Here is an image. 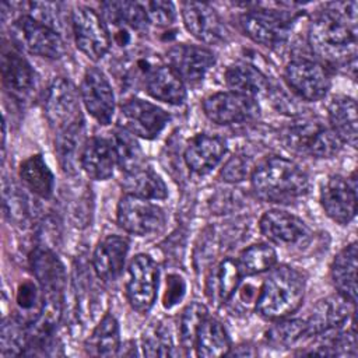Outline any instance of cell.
Returning a JSON list of instances; mask_svg holds the SVG:
<instances>
[{
    "label": "cell",
    "instance_id": "obj_1",
    "mask_svg": "<svg viewBox=\"0 0 358 358\" xmlns=\"http://www.w3.org/2000/svg\"><path fill=\"white\" fill-rule=\"evenodd\" d=\"M312 52L330 64H350L357 56V3H333L310 22Z\"/></svg>",
    "mask_w": 358,
    "mask_h": 358
},
{
    "label": "cell",
    "instance_id": "obj_2",
    "mask_svg": "<svg viewBox=\"0 0 358 358\" xmlns=\"http://www.w3.org/2000/svg\"><path fill=\"white\" fill-rule=\"evenodd\" d=\"M252 189L266 203L289 204L309 190L308 173L295 162L282 157H268L252 172Z\"/></svg>",
    "mask_w": 358,
    "mask_h": 358
},
{
    "label": "cell",
    "instance_id": "obj_3",
    "mask_svg": "<svg viewBox=\"0 0 358 358\" xmlns=\"http://www.w3.org/2000/svg\"><path fill=\"white\" fill-rule=\"evenodd\" d=\"M305 296V277L296 268L281 264L271 268L256 299V310L268 320H278L294 313Z\"/></svg>",
    "mask_w": 358,
    "mask_h": 358
},
{
    "label": "cell",
    "instance_id": "obj_4",
    "mask_svg": "<svg viewBox=\"0 0 358 358\" xmlns=\"http://www.w3.org/2000/svg\"><path fill=\"white\" fill-rule=\"evenodd\" d=\"M285 147L296 154L312 158H331L341 150V141L319 119H299L282 131Z\"/></svg>",
    "mask_w": 358,
    "mask_h": 358
},
{
    "label": "cell",
    "instance_id": "obj_5",
    "mask_svg": "<svg viewBox=\"0 0 358 358\" xmlns=\"http://www.w3.org/2000/svg\"><path fill=\"white\" fill-rule=\"evenodd\" d=\"M45 115L57 136L81 134L83 116L76 87L63 77L53 80L45 98Z\"/></svg>",
    "mask_w": 358,
    "mask_h": 358
},
{
    "label": "cell",
    "instance_id": "obj_6",
    "mask_svg": "<svg viewBox=\"0 0 358 358\" xmlns=\"http://www.w3.org/2000/svg\"><path fill=\"white\" fill-rule=\"evenodd\" d=\"M116 218L122 229L138 236L158 234L166 224L165 211L159 206L130 194L120 197Z\"/></svg>",
    "mask_w": 358,
    "mask_h": 358
},
{
    "label": "cell",
    "instance_id": "obj_7",
    "mask_svg": "<svg viewBox=\"0 0 358 358\" xmlns=\"http://www.w3.org/2000/svg\"><path fill=\"white\" fill-rule=\"evenodd\" d=\"M284 81L299 98L315 102L326 96L331 78L327 69L310 59H294L284 69Z\"/></svg>",
    "mask_w": 358,
    "mask_h": 358
},
{
    "label": "cell",
    "instance_id": "obj_8",
    "mask_svg": "<svg viewBox=\"0 0 358 358\" xmlns=\"http://www.w3.org/2000/svg\"><path fill=\"white\" fill-rule=\"evenodd\" d=\"M241 27L253 42L267 48H278L289 36L291 15L277 10H249L241 15Z\"/></svg>",
    "mask_w": 358,
    "mask_h": 358
},
{
    "label": "cell",
    "instance_id": "obj_9",
    "mask_svg": "<svg viewBox=\"0 0 358 358\" xmlns=\"http://www.w3.org/2000/svg\"><path fill=\"white\" fill-rule=\"evenodd\" d=\"M77 48L91 60L102 59L110 49V35L99 14L87 6H78L71 14Z\"/></svg>",
    "mask_w": 358,
    "mask_h": 358
},
{
    "label": "cell",
    "instance_id": "obj_10",
    "mask_svg": "<svg viewBox=\"0 0 358 358\" xmlns=\"http://www.w3.org/2000/svg\"><path fill=\"white\" fill-rule=\"evenodd\" d=\"M203 110L211 122L221 126L246 123L260 116V105L256 98L234 91L207 96L203 101Z\"/></svg>",
    "mask_w": 358,
    "mask_h": 358
},
{
    "label": "cell",
    "instance_id": "obj_11",
    "mask_svg": "<svg viewBox=\"0 0 358 358\" xmlns=\"http://www.w3.org/2000/svg\"><path fill=\"white\" fill-rule=\"evenodd\" d=\"M13 35L15 41L29 53L59 59L64 53V42L62 36L49 25L38 21L32 15H21L13 24Z\"/></svg>",
    "mask_w": 358,
    "mask_h": 358
},
{
    "label": "cell",
    "instance_id": "obj_12",
    "mask_svg": "<svg viewBox=\"0 0 358 358\" xmlns=\"http://www.w3.org/2000/svg\"><path fill=\"white\" fill-rule=\"evenodd\" d=\"M158 267L148 255H137L129 264V280L126 284V296L138 313H147L157 296Z\"/></svg>",
    "mask_w": 358,
    "mask_h": 358
},
{
    "label": "cell",
    "instance_id": "obj_13",
    "mask_svg": "<svg viewBox=\"0 0 358 358\" xmlns=\"http://www.w3.org/2000/svg\"><path fill=\"white\" fill-rule=\"evenodd\" d=\"M169 119V113L162 108L140 98L127 99L120 106L122 126L141 138L152 140L158 137Z\"/></svg>",
    "mask_w": 358,
    "mask_h": 358
},
{
    "label": "cell",
    "instance_id": "obj_14",
    "mask_svg": "<svg viewBox=\"0 0 358 358\" xmlns=\"http://www.w3.org/2000/svg\"><path fill=\"white\" fill-rule=\"evenodd\" d=\"M324 213L337 224L347 225L357 214V183L340 175L330 176L320 190Z\"/></svg>",
    "mask_w": 358,
    "mask_h": 358
},
{
    "label": "cell",
    "instance_id": "obj_15",
    "mask_svg": "<svg viewBox=\"0 0 358 358\" xmlns=\"http://www.w3.org/2000/svg\"><path fill=\"white\" fill-rule=\"evenodd\" d=\"M81 101L88 113L101 124H109L115 115V95L105 74L96 69L85 70L80 85Z\"/></svg>",
    "mask_w": 358,
    "mask_h": 358
},
{
    "label": "cell",
    "instance_id": "obj_16",
    "mask_svg": "<svg viewBox=\"0 0 358 358\" xmlns=\"http://www.w3.org/2000/svg\"><path fill=\"white\" fill-rule=\"evenodd\" d=\"M32 271L43 291V305L62 309L66 273L57 256L48 249H35L29 257Z\"/></svg>",
    "mask_w": 358,
    "mask_h": 358
},
{
    "label": "cell",
    "instance_id": "obj_17",
    "mask_svg": "<svg viewBox=\"0 0 358 358\" xmlns=\"http://www.w3.org/2000/svg\"><path fill=\"white\" fill-rule=\"evenodd\" d=\"M169 67L189 85L200 84L207 71L214 66L215 56L211 50L197 46L180 43L168 50Z\"/></svg>",
    "mask_w": 358,
    "mask_h": 358
},
{
    "label": "cell",
    "instance_id": "obj_18",
    "mask_svg": "<svg viewBox=\"0 0 358 358\" xmlns=\"http://www.w3.org/2000/svg\"><path fill=\"white\" fill-rule=\"evenodd\" d=\"M182 17L186 29L200 42L218 45L228 39V31L213 7L200 1H185Z\"/></svg>",
    "mask_w": 358,
    "mask_h": 358
},
{
    "label": "cell",
    "instance_id": "obj_19",
    "mask_svg": "<svg viewBox=\"0 0 358 358\" xmlns=\"http://www.w3.org/2000/svg\"><path fill=\"white\" fill-rule=\"evenodd\" d=\"M260 232L273 243L291 246L309 241L310 228L296 215L284 210L273 208L260 218Z\"/></svg>",
    "mask_w": 358,
    "mask_h": 358
},
{
    "label": "cell",
    "instance_id": "obj_20",
    "mask_svg": "<svg viewBox=\"0 0 358 358\" xmlns=\"http://www.w3.org/2000/svg\"><path fill=\"white\" fill-rule=\"evenodd\" d=\"M225 151L227 144L222 137L199 133L189 140L185 150V161L192 172L206 175L218 165Z\"/></svg>",
    "mask_w": 358,
    "mask_h": 358
},
{
    "label": "cell",
    "instance_id": "obj_21",
    "mask_svg": "<svg viewBox=\"0 0 358 358\" xmlns=\"http://www.w3.org/2000/svg\"><path fill=\"white\" fill-rule=\"evenodd\" d=\"M354 313V303L338 296H329L319 301L308 320H305V336H319L322 333L340 329Z\"/></svg>",
    "mask_w": 358,
    "mask_h": 358
},
{
    "label": "cell",
    "instance_id": "obj_22",
    "mask_svg": "<svg viewBox=\"0 0 358 358\" xmlns=\"http://www.w3.org/2000/svg\"><path fill=\"white\" fill-rule=\"evenodd\" d=\"M129 252V241L119 235L103 238L92 255V267L103 281H115L123 271Z\"/></svg>",
    "mask_w": 358,
    "mask_h": 358
},
{
    "label": "cell",
    "instance_id": "obj_23",
    "mask_svg": "<svg viewBox=\"0 0 358 358\" xmlns=\"http://www.w3.org/2000/svg\"><path fill=\"white\" fill-rule=\"evenodd\" d=\"M144 87L152 98L171 105H180L186 99L185 83L165 64L145 69Z\"/></svg>",
    "mask_w": 358,
    "mask_h": 358
},
{
    "label": "cell",
    "instance_id": "obj_24",
    "mask_svg": "<svg viewBox=\"0 0 358 358\" xmlns=\"http://www.w3.org/2000/svg\"><path fill=\"white\" fill-rule=\"evenodd\" d=\"M116 164L112 141L103 137L88 138L80 151V165L95 180H106L113 175Z\"/></svg>",
    "mask_w": 358,
    "mask_h": 358
},
{
    "label": "cell",
    "instance_id": "obj_25",
    "mask_svg": "<svg viewBox=\"0 0 358 358\" xmlns=\"http://www.w3.org/2000/svg\"><path fill=\"white\" fill-rule=\"evenodd\" d=\"M1 78L6 90L17 98L27 96L35 85V71L17 52H3Z\"/></svg>",
    "mask_w": 358,
    "mask_h": 358
},
{
    "label": "cell",
    "instance_id": "obj_26",
    "mask_svg": "<svg viewBox=\"0 0 358 358\" xmlns=\"http://www.w3.org/2000/svg\"><path fill=\"white\" fill-rule=\"evenodd\" d=\"M327 116L330 129L340 141L357 147V103L354 98L347 95L333 96L327 106Z\"/></svg>",
    "mask_w": 358,
    "mask_h": 358
},
{
    "label": "cell",
    "instance_id": "obj_27",
    "mask_svg": "<svg viewBox=\"0 0 358 358\" xmlns=\"http://www.w3.org/2000/svg\"><path fill=\"white\" fill-rule=\"evenodd\" d=\"M357 243L343 248L331 263V280L338 295L355 305L357 301Z\"/></svg>",
    "mask_w": 358,
    "mask_h": 358
},
{
    "label": "cell",
    "instance_id": "obj_28",
    "mask_svg": "<svg viewBox=\"0 0 358 358\" xmlns=\"http://www.w3.org/2000/svg\"><path fill=\"white\" fill-rule=\"evenodd\" d=\"M194 350L196 355L203 358L228 355L231 351V338L224 324L215 317L207 316L197 331Z\"/></svg>",
    "mask_w": 358,
    "mask_h": 358
},
{
    "label": "cell",
    "instance_id": "obj_29",
    "mask_svg": "<svg viewBox=\"0 0 358 358\" xmlns=\"http://www.w3.org/2000/svg\"><path fill=\"white\" fill-rule=\"evenodd\" d=\"M122 186L126 194L145 200H162L168 197L165 182L157 172L145 166L131 173H126Z\"/></svg>",
    "mask_w": 358,
    "mask_h": 358
},
{
    "label": "cell",
    "instance_id": "obj_30",
    "mask_svg": "<svg viewBox=\"0 0 358 358\" xmlns=\"http://www.w3.org/2000/svg\"><path fill=\"white\" fill-rule=\"evenodd\" d=\"M20 178L22 183L36 196L49 199L53 193L55 178L41 154L31 155L20 165Z\"/></svg>",
    "mask_w": 358,
    "mask_h": 358
},
{
    "label": "cell",
    "instance_id": "obj_31",
    "mask_svg": "<svg viewBox=\"0 0 358 358\" xmlns=\"http://www.w3.org/2000/svg\"><path fill=\"white\" fill-rule=\"evenodd\" d=\"M225 83L231 91L253 98L264 92L268 87L266 76L246 63L231 64L225 71Z\"/></svg>",
    "mask_w": 358,
    "mask_h": 358
},
{
    "label": "cell",
    "instance_id": "obj_32",
    "mask_svg": "<svg viewBox=\"0 0 358 358\" xmlns=\"http://www.w3.org/2000/svg\"><path fill=\"white\" fill-rule=\"evenodd\" d=\"M110 141L115 151L116 164L122 172H124V175L144 166L145 157L134 134H131L124 127H117L113 131Z\"/></svg>",
    "mask_w": 358,
    "mask_h": 358
},
{
    "label": "cell",
    "instance_id": "obj_33",
    "mask_svg": "<svg viewBox=\"0 0 358 358\" xmlns=\"http://www.w3.org/2000/svg\"><path fill=\"white\" fill-rule=\"evenodd\" d=\"M120 337L119 323L110 313H106L94 329L85 343V350L91 355L112 357L119 352Z\"/></svg>",
    "mask_w": 358,
    "mask_h": 358
},
{
    "label": "cell",
    "instance_id": "obj_34",
    "mask_svg": "<svg viewBox=\"0 0 358 358\" xmlns=\"http://www.w3.org/2000/svg\"><path fill=\"white\" fill-rule=\"evenodd\" d=\"M242 278V271L239 264L234 259H225L220 263L210 280V298L215 302H225L228 301L236 291Z\"/></svg>",
    "mask_w": 358,
    "mask_h": 358
},
{
    "label": "cell",
    "instance_id": "obj_35",
    "mask_svg": "<svg viewBox=\"0 0 358 358\" xmlns=\"http://www.w3.org/2000/svg\"><path fill=\"white\" fill-rule=\"evenodd\" d=\"M103 15L112 24H124L137 31L148 27V17L143 4L136 1H105L102 3Z\"/></svg>",
    "mask_w": 358,
    "mask_h": 358
},
{
    "label": "cell",
    "instance_id": "obj_36",
    "mask_svg": "<svg viewBox=\"0 0 358 358\" xmlns=\"http://www.w3.org/2000/svg\"><path fill=\"white\" fill-rule=\"evenodd\" d=\"M236 262L242 275H255L271 270L277 262V253L267 243H255L246 248Z\"/></svg>",
    "mask_w": 358,
    "mask_h": 358
},
{
    "label": "cell",
    "instance_id": "obj_37",
    "mask_svg": "<svg viewBox=\"0 0 358 358\" xmlns=\"http://www.w3.org/2000/svg\"><path fill=\"white\" fill-rule=\"evenodd\" d=\"M207 316V308L200 302H192L183 310L179 322V340L186 354L194 348L197 331Z\"/></svg>",
    "mask_w": 358,
    "mask_h": 358
},
{
    "label": "cell",
    "instance_id": "obj_38",
    "mask_svg": "<svg viewBox=\"0 0 358 358\" xmlns=\"http://www.w3.org/2000/svg\"><path fill=\"white\" fill-rule=\"evenodd\" d=\"M28 344V336L21 324L13 319L1 324V357L24 355Z\"/></svg>",
    "mask_w": 358,
    "mask_h": 358
},
{
    "label": "cell",
    "instance_id": "obj_39",
    "mask_svg": "<svg viewBox=\"0 0 358 358\" xmlns=\"http://www.w3.org/2000/svg\"><path fill=\"white\" fill-rule=\"evenodd\" d=\"M305 336V320H285L277 323L267 331V341L280 348H287Z\"/></svg>",
    "mask_w": 358,
    "mask_h": 358
},
{
    "label": "cell",
    "instance_id": "obj_40",
    "mask_svg": "<svg viewBox=\"0 0 358 358\" xmlns=\"http://www.w3.org/2000/svg\"><path fill=\"white\" fill-rule=\"evenodd\" d=\"M172 338L162 323L151 326L143 337V350L148 357H166L172 354Z\"/></svg>",
    "mask_w": 358,
    "mask_h": 358
},
{
    "label": "cell",
    "instance_id": "obj_41",
    "mask_svg": "<svg viewBox=\"0 0 358 358\" xmlns=\"http://www.w3.org/2000/svg\"><path fill=\"white\" fill-rule=\"evenodd\" d=\"M148 21L158 25H171L176 18L175 7L171 1H148L144 4Z\"/></svg>",
    "mask_w": 358,
    "mask_h": 358
},
{
    "label": "cell",
    "instance_id": "obj_42",
    "mask_svg": "<svg viewBox=\"0 0 358 358\" xmlns=\"http://www.w3.org/2000/svg\"><path fill=\"white\" fill-rule=\"evenodd\" d=\"M186 292L185 280L178 274H171L166 277V289L164 294L162 303L166 309L175 306L178 302L182 301Z\"/></svg>",
    "mask_w": 358,
    "mask_h": 358
},
{
    "label": "cell",
    "instance_id": "obj_43",
    "mask_svg": "<svg viewBox=\"0 0 358 358\" xmlns=\"http://www.w3.org/2000/svg\"><path fill=\"white\" fill-rule=\"evenodd\" d=\"M248 161L242 157H232L228 159L225 166L222 168V178L227 182H239L243 180L248 175Z\"/></svg>",
    "mask_w": 358,
    "mask_h": 358
},
{
    "label": "cell",
    "instance_id": "obj_44",
    "mask_svg": "<svg viewBox=\"0 0 358 358\" xmlns=\"http://www.w3.org/2000/svg\"><path fill=\"white\" fill-rule=\"evenodd\" d=\"M38 302V287L32 281H24L17 291V305L21 310H32Z\"/></svg>",
    "mask_w": 358,
    "mask_h": 358
}]
</instances>
